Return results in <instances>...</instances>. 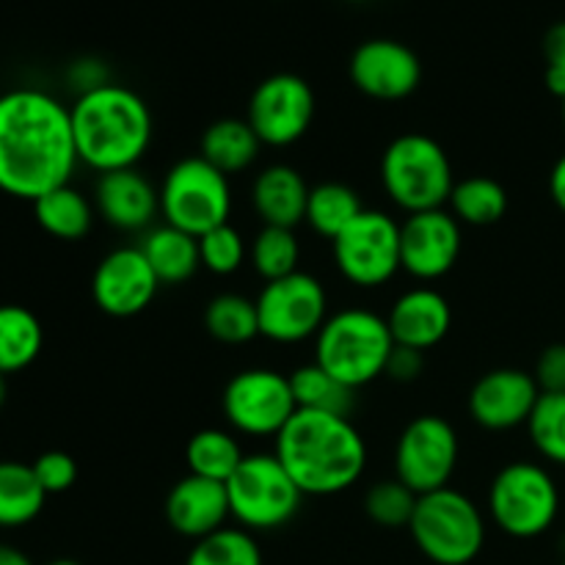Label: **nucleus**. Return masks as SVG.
I'll use <instances>...</instances> for the list:
<instances>
[{"mask_svg":"<svg viewBox=\"0 0 565 565\" xmlns=\"http://www.w3.org/2000/svg\"><path fill=\"white\" fill-rule=\"evenodd\" d=\"M309 191L301 171L287 163H270L257 174L252 185L254 213L265 226H285L296 230L307 218Z\"/></svg>","mask_w":565,"mask_h":565,"instance_id":"obj_22","label":"nucleus"},{"mask_svg":"<svg viewBox=\"0 0 565 565\" xmlns=\"http://www.w3.org/2000/svg\"><path fill=\"white\" fill-rule=\"evenodd\" d=\"M160 215H163V224L193 237L230 224V177L207 163L202 154L177 160L160 182Z\"/></svg>","mask_w":565,"mask_h":565,"instance_id":"obj_8","label":"nucleus"},{"mask_svg":"<svg viewBox=\"0 0 565 565\" xmlns=\"http://www.w3.org/2000/svg\"><path fill=\"white\" fill-rule=\"evenodd\" d=\"M94 204L77 188L61 185L33 202V215L47 235L58 241H81L94 226Z\"/></svg>","mask_w":565,"mask_h":565,"instance_id":"obj_25","label":"nucleus"},{"mask_svg":"<svg viewBox=\"0 0 565 565\" xmlns=\"http://www.w3.org/2000/svg\"><path fill=\"white\" fill-rule=\"evenodd\" d=\"M447 204L461 224L491 226L505 218L508 191L494 177H467V180L456 182Z\"/></svg>","mask_w":565,"mask_h":565,"instance_id":"obj_31","label":"nucleus"},{"mask_svg":"<svg viewBox=\"0 0 565 565\" xmlns=\"http://www.w3.org/2000/svg\"><path fill=\"white\" fill-rule=\"evenodd\" d=\"M31 467L36 480L42 483L44 494H64V491H70L77 480L75 458L64 450L42 452Z\"/></svg>","mask_w":565,"mask_h":565,"instance_id":"obj_38","label":"nucleus"},{"mask_svg":"<svg viewBox=\"0 0 565 565\" xmlns=\"http://www.w3.org/2000/svg\"><path fill=\"white\" fill-rule=\"evenodd\" d=\"M315 108H318V99L301 75L276 72L252 92L246 121L257 132L263 147L285 149L307 136Z\"/></svg>","mask_w":565,"mask_h":565,"instance_id":"obj_14","label":"nucleus"},{"mask_svg":"<svg viewBox=\"0 0 565 565\" xmlns=\"http://www.w3.org/2000/svg\"><path fill=\"white\" fill-rule=\"evenodd\" d=\"M461 441L439 414H423L403 428L395 447V478L417 497L447 489L456 475Z\"/></svg>","mask_w":565,"mask_h":565,"instance_id":"obj_13","label":"nucleus"},{"mask_svg":"<svg viewBox=\"0 0 565 565\" xmlns=\"http://www.w3.org/2000/svg\"><path fill=\"white\" fill-rule=\"evenodd\" d=\"M47 565H81L77 561H64V557H61V561H53V563H47Z\"/></svg>","mask_w":565,"mask_h":565,"instance_id":"obj_45","label":"nucleus"},{"mask_svg":"<svg viewBox=\"0 0 565 565\" xmlns=\"http://www.w3.org/2000/svg\"><path fill=\"white\" fill-rule=\"evenodd\" d=\"M248 263L265 281L296 274L298 263H301V243H298L296 230L263 224V230L254 235L252 246H248Z\"/></svg>","mask_w":565,"mask_h":565,"instance_id":"obj_33","label":"nucleus"},{"mask_svg":"<svg viewBox=\"0 0 565 565\" xmlns=\"http://www.w3.org/2000/svg\"><path fill=\"white\" fill-rule=\"evenodd\" d=\"M533 375L541 392H565V342H555L541 351Z\"/></svg>","mask_w":565,"mask_h":565,"instance_id":"obj_40","label":"nucleus"},{"mask_svg":"<svg viewBox=\"0 0 565 565\" xmlns=\"http://www.w3.org/2000/svg\"><path fill=\"white\" fill-rule=\"evenodd\" d=\"M77 163L70 108L42 88L0 94V191L36 202L70 185Z\"/></svg>","mask_w":565,"mask_h":565,"instance_id":"obj_1","label":"nucleus"},{"mask_svg":"<svg viewBox=\"0 0 565 565\" xmlns=\"http://www.w3.org/2000/svg\"><path fill=\"white\" fill-rule=\"evenodd\" d=\"M204 329L224 345H246L259 337L257 301L241 292H221L204 309Z\"/></svg>","mask_w":565,"mask_h":565,"instance_id":"obj_32","label":"nucleus"},{"mask_svg":"<svg viewBox=\"0 0 565 565\" xmlns=\"http://www.w3.org/2000/svg\"><path fill=\"white\" fill-rule=\"evenodd\" d=\"M395 340L386 318L362 307L329 315L315 337V364L356 392L386 373Z\"/></svg>","mask_w":565,"mask_h":565,"instance_id":"obj_4","label":"nucleus"},{"mask_svg":"<svg viewBox=\"0 0 565 565\" xmlns=\"http://www.w3.org/2000/svg\"><path fill=\"white\" fill-rule=\"evenodd\" d=\"M351 81L364 97L397 103L412 97L423 83V61L395 39H367L351 55Z\"/></svg>","mask_w":565,"mask_h":565,"instance_id":"obj_16","label":"nucleus"},{"mask_svg":"<svg viewBox=\"0 0 565 565\" xmlns=\"http://www.w3.org/2000/svg\"><path fill=\"white\" fill-rule=\"evenodd\" d=\"M163 511L169 527L191 541H202L218 533L232 519L226 483L199 478V475H185L171 486Z\"/></svg>","mask_w":565,"mask_h":565,"instance_id":"obj_19","label":"nucleus"},{"mask_svg":"<svg viewBox=\"0 0 565 565\" xmlns=\"http://www.w3.org/2000/svg\"><path fill=\"white\" fill-rule=\"evenodd\" d=\"M94 207L99 218L121 232L152 230L160 215V188L138 169H119L99 174L94 188Z\"/></svg>","mask_w":565,"mask_h":565,"instance_id":"obj_20","label":"nucleus"},{"mask_svg":"<svg viewBox=\"0 0 565 565\" xmlns=\"http://www.w3.org/2000/svg\"><path fill=\"white\" fill-rule=\"evenodd\" d=\"M527 430L546 461L565 467V392H541Z\"/></svg>","mask_w":565,"mask_h":565,"instance_id":"obj_35","label":"nucleus"},{"mask_svg":"<svg viewBox=\"0 0 565 565\" xmlns=\"http://www.w3.org/2000/svg\"><path fill=\"white\" fill-rule=\"evenodd\" d=\"M544 58H546V88L555 97L565 94V20L555 22L544 36Z\"/></svg>","mask_w":565,"mask_h":565,"instance_id":"obj_39","label":"nucleus"},{"mask_svg":"<svg viewBox=\"0 0 565 565\" xmlns=\"http://www.w3.org/2000/svg\"><path fill=\"white\" fill-rule=\"evenodd\" d=\"M70 116L77 158L99 174L136 169L152 147V110L141 94L119 83H105L77 94Z\"/></svg>","mask_w":565,"mask_h":565,"instance_id":"obj_3","label":"nucleus"},{"mask_svg":"<svg viewBox=\"0 0 565 565\" xmlns=\"http://www.w3.org/2000/svg\"><path fill=\"white\" fill-rule=\"evenodd\" d=\"M185 565H263L254 533L243 527H224L202 541H193Z\"/></svg>","mask_w":565,"mask_h":565,"instance_id":"obj_34","label":"nucleus"},{"mask_svg":"<svg viewBox=\"0 0 565 565\" xmlns=\"http://www.w3.org/2000/svg\"><path fill=\"white\" fill-rule=\"evenodd\" d=\"M561 513V489L550 469L533 461H513L494 475L489 516L511 539H539Z\"/></svg>","mask_w":565,"mask_h":565,"instance_id":"obj_9","label":"nucleus"},{"mask_svg":"<svg viewBox=\"0 0 565 565\" xmlns=\"http://www.w3.org/2000/svg\"><path fill=\"white\" fill-rule=\"evenodd\" d=\"M550 193H552V202L565 213V154L552 166V174H550Z\"/></svg>","mask_w":565,"mask_h":565,"instance_id":"obj_42","label":"nucleus"},{"mask_svg":"<svg viewBox=\"0 0 565 565\" xmlns=\"http://www.w3.org/2000/svg\"><path fill=\"white\" fill-rule=\"evenodd\" d=\"M408 533L430 563L469 565L486 546V519L478 502L447 486L419 497Z\"/></svg>","mask_w":565,"mask_h":565,"instance_id":"obj_6","label":"nucleus"},{"mask_svg":"<svg viewBox=\"0 0 565 565\" xmlns=\"http://www.w3.org/2000/svg\"><path fill=\"white\" fill-rule=\"evenodd\" d=\"M541 397L533 373L500 367L478 379L469 392V417L486 430H513L527 425Z\"/></svg>","mask_w":565,"mask_h":565,"instance_id":"obj_18","label":"nucleus"},{"mask_svg":"<svg viewBox=\"0 0 565 565\" xmlns=\"http://www.w3.org/2000/svg\"><path fill=\"white\" fill-rule=\"evenodd\" d=\"M254 301L259 315V337L276 345L315 340L329 320V292L323 281L303 270H296L285 279L265 281Z\"/></svg>","mask_w":565,"mask_h":565,"instance_id":"obj_10","label":"nucleus"},{"mask_svg":"<svg viewBox=\"0 0 565 565\" xmlns=\"http://www.w3.org/2000/svg\"><path fill=\"white\" fill-rule=\"evenodd\" d=\"M386 323H390L395 345L425 353L445 342V337L450 334L452 309L450 301L434 287H414L395 298L390 315H386Z\"/></svg>","mask_w":565,"mask_h":565,"instance_id":"obj_21","label":"nucleus"},{"mask_svg":"<svg viewBox=\"0 0 565 565\" xmlns=\"http://www.w3.org/2000/svg\"><path fill=\"white\" fill-rule=\"evenodd\" d=\"M417 500L419 497L403 480L386 478L367 489V494H364V513L379 527H408L414 519V511H417Z\"/></svg>","mask_w":565,"mask_h":565,"instance_id":"obj_36","label":"nucleus"},{"mask_svg":"<svg viewBox=\"0 0 565 565\" xmlns=\"http://www.w3.org/2000/svg\"><path fill=\"white\" fill-rule=\"evenodd\" d=\"M248 257V246L241 232L232 224L215 226L199 237V259L202 268L215 276H232L243 268Z\"/></svg>","mask_w":565,"mask_h":565,"instance_id":"obj_37","label":"nucleus"},{"mask_svg":"<svg viewBox=\"0 0 565 565\" xmlns=\"http://www.w3.org/2000/svg\"><path fill=\"white\" fill-rule=\"evenodd\" d=\"M263 141L252 130L246 119H226L213 121L202 136V158L213 163L215 169L224 171L226 177L246 171L254 160L259 158Z\"/></svg>","mask_w":565,"mask_h":565,"instance_id":"obj_24","label":"nucleus"},{"mask_svg":"<svg viewBox=\"0 0 565 565\" xmlns=\"http://www.w3.org/2000/svg\"><path fill=\"white\" fill-rule=\"evenodd\" d=\"M425 370V353L423 351H414V348L406 345H395L392 351L390 362H386V373L392 381H401V384H412L423 375Z\"/></svg>","mask_w":565,"mask_h":565,"instance_id":"obj_41","label":"nucleus"},{"mask_svg":"<svg viewBox=\"0 0 565 565\" xmlns=\"http://www.w3.org/2000/svg\"><path fill=\"white\" fill-rule=\"evenodd\" d=\"M362 199L351 185H345V182H320L309 191L307 218L303 221H307L315 235L334 241L362 215Z\"/></svg>","mask_w":565,"mask_h":565,"instance_id":"obj_28","label":"nucleus"},{"mask_svg":"<svg viewBox=\"0 0 565 565\" xmlns=\"http://www.w3.org/2000/svg\"><path fill=\"white\" fill-rule=\"evenodd\" d=\"M461 221L450 210L408 215L401 224V268L419 281H436L461 257Z\"/></svg>","mask_w":565,"mask_h":565,"instance_id":"obj_15","label":"nucleus"},{"mask_svg":"<svg viewBox=\"0 0 565 565\" xmlns=\"http://www.w3.org/2000/svg\"><path fill=\"white\" fill-rule=\"evenodd\" d=\"M561 105H563V125H565V94L561 97Z\"/></svg>","mask_w":565,"mask_h":565,"instance_id":"obj_46","label":"nucleus"},{"mask_svg":"<svg viewBox=\"0 0 565 565\" xmlns=\"http://www.w3.org/2000/svg\"><path fill=\"white\" fill-rule=\"evenodd\" d=\"M44 331L36 315L17 303L0 307V373L11 375L31 367L42 353Z\"/></svg>","mask_w":565,"mask_h":565,"instance_id":"obj_27","label":"nucleus"},{"mask_svg":"<svg viewBox=\"0 0 565 565\" xmlns=\"http://www.w3.org/2000/svg\"><path fill=\"white\" fill-rule=\"evenodd\" d=\"M152 265L138 246H121L99 259L92 279V296L99 312L110 318H136L160 290Z\"/></svg>","mask_w":565,"mask_h":565,"instance_id":"obj_17","label":"nucleus"},{"mask_svg":"<svg viewBox=\"0 0 565 565\" xmlns=\"http://www.w3.org/2000/svg\"><path fill=\"white\" fill-rule=\"evenodd\" d=\"M138 248L143 252L147 263L152 265L160 285L166 287L185 285L202 268V259H199V237L174 230L169 224L147 230V235H143Z\"/></svg>","mask_w":565,"mask_h":565,"instance_id":"obj_23","label":"nucleus"},{"mask_svg":"<svg viewBox=\"0 0 565 565\" xmlns=\"http://www.w3.org/2000/svg\"><path fill=\"white\" fill-rule=\"evenodd\" d=\"M381 185L403 213H428L450 202L456 188L445 147L425 132H403L381 154Z\"/></svg>","mask_w":565,"mask_h":565,"instance_id":"obj_5","label":"nucleus"},{"mask_svg":"<svg viewBox=\"0 0 565 565\" xmlns=\"http://www.w3.org/2000/svg\"><path fill=\"white\" fill-rule=\"evenodd\" d=\"M3 403H6V375L0 373V408H3Z\"/></svg>","mask_w":565,"mask_h":565,"instance_id":"obj_44","label":"nucleus"},{"mask_svg":"<svg viewBox=\"0 0 565 565\" xmlns=\"http://www.w3.org/2000/svg\"><path fill=\"white\" fill-rule=\"evenodd\" d=\"M44 494L42 483L33 475L31 463L0 461V527H25L42 513Z\"/></svg>","mask_w":565,"mask_h":565,"instance_id":"obj_26","label":"nucleus"},{"mask_svg":"<svg viewBox=\"0 0 565 565\" xmlns=\"http://www.w3.org/2000/svg\"><path fill=\"white\" fill-rule=\"evenodd\" d=\"M243 458H246V452H243L237 436L221 428L199 430V434L191 436L185 447L188 475L218 480V483H226L235 475Z\"/></svg>","mask_w":565,"mask_h":565,"instance_id":"obj_29","label":"nucleus"},{"mask_svg":"<svg viewBox=\"0 0 565 565\" xmlns=\"http://www.w3.org/2000/svg\"><path fill=\"white\" fill-rule=\"evenodd\" d=\"M276 458L303 497H334L362 480L367 441L351 417L298 408L276 436Z\"/></svg>","mask_w":565,"mask_h":565,"instance_id":"obj_2","label":"nucleus"},{"mask_svg":"<svg viewBox=\"0 0 565 565\" xmlns=\"http://www.w3.org/2000/svg\"><path fill=\"white\" fill-rule=\"evenodd\" d=\"M337 270L362 290L384 287L401 268V224L384 210H362L356 221L331 241Z\"/></svg>","mask_w":565,"mask_h":565,"instance_id":"obj_12","label":"nucleus"},{"mask_svg":"<svg viewBox=\"0 0 565 565\" xmlns=\"http://www.w3.org/2000/svg\"><path fill=\"white\" fill-rule=\"evenodd\" d=\"M232 519L248 533H270L296 519L301 511L303 491L290 478L276 452H252L241 461L230 480Z\"/></svg>","mask_w":565,"mask_h":565,"instance_id":"obj_7","label":"nucleus"},{"mask_svg":"<svg viewBox=\"0 0 565 565\" xmlns=\"http://www.w3.org/2000/svg\"><path fill=\"white\" fill-rule=\"evenodd\" d=\"M563 565H565V561H563Z\"/></svg>","mask_w":565,"mask_h":565,"instance_id":"obj_47","label":"nucleus"},{"mask_svg":"<svg viewBox=\"0 0 565 565\" xmlns=\"http://www.w3.org/2000/svg\"><path fill=\"white\" fill-rule=\"evenodd\" d=\"M0 565H33L31 557L25 555L22 550L9 544H0Z\"/></svg>","mask_w":565,"mask_h":565,"instance_id":"obj_43","label":"nucleus"},{"mask_svg":"<svg viewBox=\"0 0 565 565\" xmlns=\"http://www.w3.org/2000/svg\"><path fill=\"white\" fill-rule=\"evenodd\" d=\"M224 417L237 434L276 439L298 412L290 375L270 367H252L232 375L221 395Z\"/></svg>","mask_w":565,"mask_h":565,"instance_id":"obj_11","label":"nucleus"},{"mask_svg":"<svg viewBox=\"0 0 565 565\" xmlns=\"http://www.w3.org/2000/svg\"><path fill=\"white\" fill-rule=\"evenodd\" d=\"M290 384L298 408H307V412H326L340 414V417H351L353 406H356V390L342 384L340 379L326 373V370L315 362L301 364L298 370H292Z\"/></svg>","mask_w":565,"mask_h":565,"instance_id":"obj_30","label":"nucleus"}]
</instances>
